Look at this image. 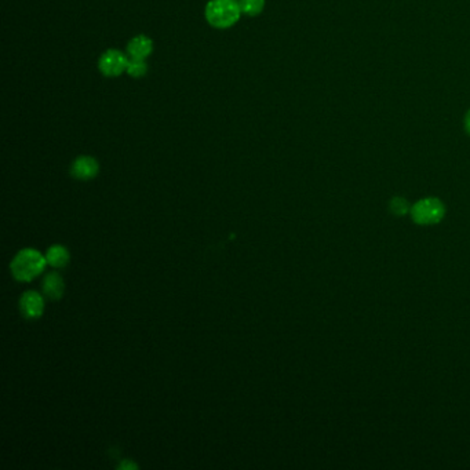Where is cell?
<instances>
[{
    "label": "cell",
    "mask_w": 470,
    "mask_h": 470,
    "mask_svg": "<svg viewBox=\"0 0 470 470\" xmlns=\"http://www.w3.org/2000/svg\"><path fill=\"white\" fill-rule=\"evenodd\" d=\"M47 263L52 265V266H56V267H64L65 265L69 263V253L65 247L62 246H53L49 248L47 251V257H46Z\"/></svg>",
    "instance_id": "9c48e42d"
},
{
    "label": "cell",
    "mask_w": 470,
    "mask_h": 470,
    "mask_svg": "<svg viewBox=\"0 0 470 470\" xmlns=\"http://www.w3.org/2000/svg\"><path fill=\"white\" fill-rule=\"evenodd\" d=\"M412 221L418 225H436L445 215L444 203L436 198H426L411 207Z\"/></svg>",
    "instance_id": "3957f363"
},
{
    "label": "cell",
    "mask_w": 470,
    "mask_h": 470,
    "mask_svg": "<svg viewBox=\"0 0 470 470\" xmlns=\"http://www.w3.org/2000/svg\"><path fill=\"white\" fill-rule=\"evenodd\" d=\"M131 78H143L145 76L147 72V62L144 59H131L128 61L127 71H126Z\"/></svg>",
    "instance_id": "8fae6325"
},
{
    "label": "cell",
    "mask_w": 470,
    "mask_h": 470,
    "mask_svg": "<svg viewBox=\"0 0 470 470\" xmlns=\"http://www.w3.org/2000/svg\"><path fill=\"white\" fill-rule=\"evenodd\" d=\"M241 13L250 17L260 16L265 7V0H239Z\"/></svg>",
    "instance_id": "30bf717a"
},
{
    "label": "cell",
    "mask_w": 470,
    "mask_h": 470,
    "mask_svg": "<svg viewBox=\"0 0 470 470\" xmlns=\"http://www.w3.org/2000/svg\"><path fill=\"white\" fill-rule=\"evenodd\" d=\"M153 42L144 35H140L128 42L127 53L131 59H145L152 53Z\"/></svg>",
    "instance_id": "52a82bcc"
},
{
    "label": "cell",
    "mask_w": 470,
    "mask_h": 470,
    "mask_svg": "<svg viewBox=\"0 0 470 470\" xmlns=\"http://www.w3.org/2000/svg\"><path fill=\"white\" fill-rule=\"evenodd\" d=\"M389 210H390V212H392L393 215H396V217H403V215H406L407 212L411 211V207H410L409 202H407L406 199L397 196V198H393V199L390 200V203H389Z\"/></svg>",
    "instance_id": "7c38bea8"
},
{
    "label": "cell",
    "mask_w": 470,
    "mask_h": 470,
    "mask_svg": "<svg viewBox=\"0 0 470 470\" xmlns=\"http://www.w3.org/2000/svg\"><path fill=\"white\" fill-rule=\"evenodd\" d=\"M120 468L123 469V468H137L134 464H131V462H123L121 465H120Z\"/></svg>",
    "instance_id": "5bb4252c"
},
{
    "label": "cell",
    "mask_w": 470,
    "mask_h": 470,
    "mask_svg": "<svg viewBox=\"0 0 470 470\" xmlns=\"http://www.w3.org/2000/svg\"><path fill=\"white\" fill-rule=\"evenodd\" d=\"M98 171H100L98 162L90 156L78 157L71 167L72 176L78 179H82V181H88V179L94 178L98 174Z\"/></svg>",
    "instance_id": "5b68a950"
},
{
    "label": "cell",
    "mask_w": 470,
    "mask_h": 470,
    "mask_svg": "<svg viewBox=\"0 0 470 470\" xmlns=\"http://www.w3.org/2000/svg\"><path fill=\"white\" fill-rule=\"evenodd\" d=\"M44 311V302L40 294L28 291L21 298V312L28 319H37Z\"/></svg>",
    "instance_id": "8992f818"
},
{
    "label": "cell",
    "mask_w": 470,
    "mask_h": 470,
    "mask_svg": "<svg viewBox=\"0 0 470 470\" xmlns=\"http://www.w3.org/2000/svg\"><path fill=\"white\" fill-rule=\"evenodd\" d=\"M465 128H466V131L470 134V111L468 112V115H466V119H465Z\"/></svg>",
    "instance_id": "4fadbf2b"
},
{
    "label": "cell",
    "mask_w": 470,
    "mask_h": 470,
    "mask_svg": "<svg viewBox=\"0 0 470 470\" xmlns=\"http://www.w3.org/2000/svg\"><path fill=\"white\" fill-rule=\"evenodd\" d=\"M44 257L36 250L25 248L20 251L11 263V272L17 280L30 282L33 277L40 275L46 266Z\"/></svg>",
    "instance_id": "7a4b0ae2"
},
{
    "label": "cell",
    "mask_w": 470,
    "mask_h": 470,
    "mask_svg": "<svg viewBox=\"0 0 470 470\" xmlns=\"http://www.w3.org/2000/svg\"><path fill=\"white\" fill-rule=\"evenodd\" d=\"M100 71L109 78H115L127 71L128 59L119 50H108L100 59Z\"/></svg>",
    "instance_id": "277c9868"
},
{
    "label": "cell",
    "mask_w": 470,
    "mask_h": 470,
    "mask_svg": "<svg viewBox=\"0 0 470 470\" xmlns=\"http://www.w3.org/2000/svg\"><path fill=\"white\" fill-rule=\"evenodd\" d=\"M43 291L50 299H59L64 293V280L57 272H50L43 282Z\"/></svg>",
    "instance_id": "ba28073f"
},
{
    "label": "cell",
    "mask_w": 470,
    "mask_h": 470,
    "mask_svg": "<svg viewBox=\"0 0 470 470\" xmlns=\"http://www.w3.org/2000/svg\"><path fill=\"white\" fill-rule=\"evenodd\" d=\"M241 14L239 0H210L206 6L208 24L218 30L235 25Z\"/></svg>",
    "instance_id": "6da1fadb"
}]
</instances>
